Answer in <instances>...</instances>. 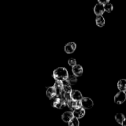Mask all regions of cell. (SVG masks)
<instances>
[{
	"instance_id": "cell-21",
	"label": "cell",
	"mask_w": 126,
	"mask_h": 126,
	"mask_svg": "<svg viewBox=\"0 0 126 126\" xmlns=\"http://www.w3.org/2000/svg\"><path fill=\"white\" fill-rule=\"evenodd\" d=\"M68 65H70V66H71V67H73L75 65H77L76 59H73V58H71V59H69L68 61Z\"/></svg>"
},
{
	"instance_id": "cell-10",
	"label": "cell",
	"mask_w": 126,
	"mask_h": 126,
	"mask_svg": "<svg viewBox=\"0 0 126 126\" xmlns=\"http://www.w3.org/2000/svg\"><path fill=\"white\" fill-rule=\"evenodd\" d=\"M72 72L75 76H81L83 74V68L81 65L77 64L75 66L72 67Z\"/></svg>"
},
{
	"instance_id": "cell-13",
	"label": "cell",
	"mask_w": 126,
	"mask_h": 126,
	"mask_svg": "<svg viewBox=\"0 0 126 126\" xmlns=\"http://www.w3.org/2000/svg\"><path fill=\"white\" fill-rule=\"evenodd\" d=\"M118 88L121 92H124L126 90V79H122L118 82Z\"/></svg>"
},
{
	"instance_id": "cell-12",
	"label": "cell",
	"mask_w": 126,
	"mask_h": 126,
	"mask_svg": "<svg viewBox=\"0 0 126 126\" xmlns=\"http://www.w3.org/2000/svg\"><path fill=\"white\" fill-rule=\"evenodd\" d=\"M73 118V114L71 111H65L62 115V119L65 123H69Z\"/></svg>"
},
{
	"instance_id": "cell-23",
	"label": "cell",
	"mask_w": 126,
	"mask_h": 126,
	"mask_svg": "<svg viewBox=\"0 0 126 126\" xmlns=\"http://www.w3.org/2000/svg\"><path fill=\"white\" fill-rule=\"evenodd\" d=\"M122 126H126V118L125 119V120L123 121V123H122Z\"/></svg>"
},
{
	"instance_id": "cell-16",
	"label": "cell",
	"mask_w": 126,
	"mask_h": 126,
	"mask_svg": "<svg viewBox=\"0 0 126 126\" xmlns=\"http://www.w3.org/2000/svg\"><path fill=\"white\" fill-rule=\"evenodd\" d=\"M125 116L122 113H117L115 115V120L116 121V122L118 124H122V123L125 120Z\"/></svg>"
},
{
	"instance_id": "cell-8",
	"label": "cell",
	"mask_w": 126,
	"mask_h": 126,
	"mask_svg": "<svg viewBox=\"0 0 126 126\" xmlns=\"http://www.w3.org/2000/svg\"><path fill=\"white\" fill-rule=\"evenodd\" d=\"M72 112L73 114L74 118H76L78 119L83 118L85 116V114H86V110L83 108L74 110Z\"/></svg>"
},
{
	"instance_id": "cell-4",
	"label": "cell",
	"mask_w": 126,
	"mask_h": 126,
	"mask_svg": "<svg viewBox=\"0 0 126 126\" xmlns=\"http://www.w3.org/2000/svg\"><path fill=\"white\" fill-rule=\"evenodd\" d=\"M54 87L56 89L57 92V97H61L62 95L63 94V81H55V83L54 84Z\"/></svg>"
},
{
	"instance_id": "cell-2",
	"label": "cell",
	"mask_w": 126,
	"mask_h": 126,
	"mask_svg": "<svg viewBox=\"0 0 126 126\" xmlns=\"http://www.w3.org/2000/svg\"><path fill=\"white\" fill-rule=\"evenodd\" d=\"M52 106L57 109H62L66 105V103L63 98L60 97H55L51 100Z\"/></svg>"
},
{
	"instance_id": "cell-6",
	"label": "cell",
	"mask_w": 126,
	"mask_h": 126,
	"mask_svg": "<svg viewBox=\"0 0 126 126\" xmlns=\"http://www.w3.org/2000/svg\"><path fill=\"white\" fill-rule=\"evenodd\" d=\"M76 49V44L74 42H69L64 47V50L67 54H72Z\"/></svg>"
},
{
	"instance_id": "cell-14",
	"label": "cell",
	"mask_w": 126,
	"mask_h": 126,
	"mask_svg": "<svg viewBox=\"0 0 126 126\" xmlns=\"http://www.w3.org/2000/svg\"><path fill=\"white\" fill-rule=\"evenodd\" d=\"M96 25L99 27H103L105 24V20L102 16H97L95 18Z\"/></svg>"
},
{
	"instance_id": "cell-5",
	"label": "cell",
	"mask_w": 126,
	"mask_h": 126,
	"mask_svg": "<svg viewBox=\"0 0 126 126\" xmlns=\"http://www.w3.org/2000/svg\"><path fill=\"white\" fill-rule=\"evenodd\" d=\"M114 102L116 104L121 105L123 104L126 100V94L124 92H121L119 91L118 93L116 94L115 96H114Z\"/></svg>"
},
{
	"instance_id": "cell-17",
	"label": "cell",
	"mask_w": 126,
	"mask_h": 126,
	"mask_svg": "<svg viewBox=\"0 0 126 126\" xmlns=\"http://www.w3.org/2000/svg\"><path fill=\"white\" fill-rule=\"evenodd\" d=\"M67 81L68 82V83L70 84V85H74L77 82V77L76 76H75L74 75H70L69 76L68 78L67 79Z\"/></svg>"
},
{
	"instance_id": "cell-18",
	"label": "cell",
	"mask_w": 126,
	"mask_h": 126,
	"mask_svg": "<svg viewBox=\"0 0 126 126\" xmlns=\"http://www.w3.org/2000/svg\"><path fill=\"white\" fill-rule=\"evenodd\" d=\"M68 126H79V119L76 118H73L68 123Z\"/></svg>"
},
{
	"instance_id": "cell-24",
	"label": "cell",
	"mask_w": 126,
	"mask_h": 126,
	"mask_svg": "<svg viewBox=\"0 0 126 126\" xmlns=\"http://www.w3.org/2000/svg\"><path fill=\"white\" fill-rule=\"evenodd\" d=\"M124 92H125V94H126V90L125 91H124Z\"/></svg>"
},
{
	"instance_id": "cell-3",
	"label": "cell",
	"mask_w": 126,
	"mask_h": 126,
	"mask_svg": "<svg viewBox=\"0 0 126 126\" xmlns=\"http://www.w3.org/2000/svg\"><path fill=\"white\" fill-rule=\"evenodd\" d=\"M82 108L84 110H90L94 107V102L89 97H83L81 100Z\"/></svg>"
},
{
	"instance_id": "cell-20",
	"label": "cell",
	"mask_w": 126,
	"mask_h": 126,
	"mask_svg": "<svg viewBox=\"0 0 126 126\" xmlns=\"http://www.w3.org/2000/svg\"><path fill=\"white\" fill-rule=\"evenodd\" d=\"M104 8H105V12H108V13H110V12H111L113 11V6L110 3V2H109V3H108V4H107L105 5Z\"/></svg>"
},
{
	"instance_id": "cell-1",
	"label": "cell",
	"mask_w": 126,
	"mask_h": 126,
	"mask_svg": "<svg viewBox=\"0 0 126 126\" xmlns=\"http://www.w3.org/2000/svg\"><path fill=\"white\" fill-rule=\"evenodd\" d=\"M52 76L55 81H64L69 77L68 72L65 67H59L53 71Z\"/></svg>"
},
{
	"instance_id": "cell-19",
	"label": "cell",
	"mask_w": 126,
	"mask_h": 126,
	"mask_svg": "<svg viewBox=\"0 0 126 126\" xmlns=\"http://www.w3.org/2000/svg\"><path fill=\"white\" fill-rule=\"evenodd\" d=\"M82 108V103L81 101H75L73 100V108L74 110L79 109V108Z\"/></svg>"
},
{
	"instance_id": "cell-15",
	"label": "cell",
	"mask_w": 126,
	"mask_h": 126,
	"mask_svg": "<svg viewBox=\"0 0 126 126\" xmlns=\"http://www.w3.org/2000/svg\"><path fill=\"white\" fill-rule=\"evenodd\" d=\"M63 92L65 93H71L73 90L71 89V85L68 83L67 80L63 81Z\"/></svg>"
},
{
	"instance_id": "cell-22",
	"label": "cell",
	"mask_w": 126,
	"mask_h": 126,
	"mask_svg": "<svg viewBox=\"0 0 126 126\" xmlns=\"http://www.w3.org/2000/svg\"><path fill=\"white\" fill-rule=\"evenodd\" d=\"M109 0H98V3L101 4L103 5V6H105V5L109 3Z\"/></svg>"
},
{
	"instance_id": "cell-7",
	"label": "cell",
	"mask_w": 126,
	"mask_h": 126,
	"mask_svg": "<svg viewBox=\"0 0 126 126\" xmlns=\"http://www.w3.org/2000/svg\"><path fill=\"white\" fill-rule=\"evenodd\" d=\"M94 12L95 14L97 16H102L104 14V12H105L104 6L100 3H97L95 6L94 8Z\"/></svg>"
},
{
	"instance_id": "cell-9",
	"label": "cell",
	"mask_w": 126,
	"mask_h": 126,
	"mask_svg": "<svg viewBox=\"0 0 126 126\" xmlns=\"http://www.w3.org/2000/svg\"><path fill=\"white\" fill-rule=\"evenodd\" d=\"M71 97L73 100L75 101H81L83 98L81 92L78 90H73L71 92Z\"/></svg>"
},
{
	"instance_id": "cell-11",
	"label": "cell",
	"mask_w": 126,
	"mask_h": 126,
	"mask_svg": "<svg viewBox=\"0 0 126 126\" xmlns=\"http://www.w3.org/2000/svg\"><path fill=\"white\" fill-rule=\"evenodd\" d=\"M46 95L50 100L53 99V98L57 97L56 89H55L54 86L48 87L46 91Z\"/></svg>"
}]
</instances>
